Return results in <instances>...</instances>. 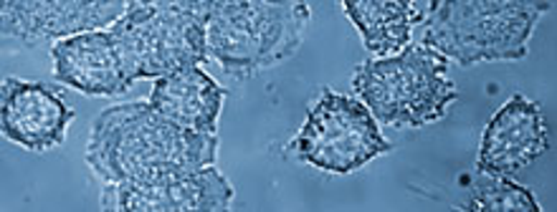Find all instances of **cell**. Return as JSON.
<instances>
[{
    "instance_id": "cell-1",
    "label": "cell",
    "mask_w": 557,
    "mask_h": 212,
    "mask_svg": "<svg viewBox=\"0 0 557 212\" xmlns=\"http://www.w3.org/2000/svg\"><path fill=\"white\" fill-rule=\"evenodd\" d=\"M219 137L185 129L150 101L104 109L91 124L87 162L104 183H152L215 164Z\"/></svg>"
},
{
    "instance_id": "cell-10",
    "label": "cell",
    "mask_w": 557,
    "mask_h": 212,
    "mask_svg": "<svg viewBox=\"0 0 557 212\" xmlns=\"http://www.w3.org/2000/svg\"><path fill=\"white\" fill-rule=\"evenodd\" d=\"M545 152L547 127L543 109L517 93L486 124L476 167L490 177H509Z\"/></svg>"
},
{
    "instance_id": "cell-2",
    "label": "cell",
    "mask_w": 557,
    "mask_h": 212,
    "mask_svg": "<svg viewBox=\"0 0 557 212\" xmlns=\"http://www.w3.org/2000/svg\"><path fill=\"white\" fill-rule=\"evenodd\" d=\"M550 5L543 0H433L423 46L461 66L520 61L528 57L540 15Z\"/></svg>"
},
{
    "instance_id": "cell-9",
    "label": "cell",
    "mask_w": 557,
    "mask_h": 212,
    "mask_svg": "<svg viewBox=\"0 0 557 212\" xmlns=\"http://www.w3.org/2000/svg\"><path fill=\"white\" fill-rule=\"evenodd\" d=\"M74 109L46 84L5 78L0 99V127L5 139L30 152L64 145L66 129L74 120Z\"/></svg>"
},
{
    "instance_id": "cell-14",
    "label": "cell",
    "mask_w": 557,
    "mask_h": 212,
    "mask_svg": "<svg viewBox=\"0 0 557 212\" xmlns=\"http://www.w3.org/2000/svg\"><path fill=\"white\" fill-rule=\"evenodd\" d=\"M494 183L490 190H482L474 200L469 202L467 210H476V212H537V202L532 198L530 190L524 187L507 183L505 177H494Z\"/></svg>"
},
{
    "instance_id": "cell-5",
    "label": "cell",
    "mask_w": 557,
    "mask_h": 212,
    "mask_svg": "<svg viewBox=\"0 0 557 212\" xmlns=\"http://www.w3.org/2000/svg\"><path fill=\"white\" fill-rule=\"evenodd\" d=\"M352 89L383 127H423L444 120L459 89L448 82V59L429 46H406L398 57L358 66Z\"/></svg>"
},
{
    "instance_id": "cell-7",
    "label": "cell",
    "mask_w": 557,
    "mask_h": 212,
    "mask_svg": "<svg viewBox=\"0 0 557 212\" xmlns=\"http://www.w3.org/2000/svg\"><path fill=\"white\" fill-rule=\"evenodd\" d=\"M125 0H5L0 26L8 49L114 26L127 13Z\"/></svg>"
},
{
    "instance_id": "cell-11",
    "label": "cell",
    "mask_w": 557,
    "mask_h": 212,
    "mask_svg": "<svg viewBox=\"0 0 557 212\" xmlns=\"http://www.w3.org/2000/svg\"><path fill=\"white\" fill-rule=\"evenodd\" d=\"M53 76L59 84L87 93V97H117L129 91V84L110 30H91L64 38L51 49Z\"/></svg>"
},
{
    "instance_id": "cell-4",
    "label": "cell",
    "mask_w": 557,
    "mask_h": 212,
    "mask_svg": "<svg viewBox=\"0 0 557 212\" xmlns=\"http://www.w3.org/2000/svg\"><path fill=\"white\" fill-rule=\"evenodd\" d=\"M307 3L213 0L208 13V53L231 76L246 78L289 59L305 41Z\"/></svg>"
},
{
    "instance_id": "cell-3",
    "label": "cell",
    "mask_w": 557,
    "mask_h": 212,
    "mask_svg": "<svg viewBox=\"0 0 557 212\" xmlns=\"http://www.w3.org/2000/svg\"><path fill=\"white\" fill-rule=\"evenodd\" d=\"M208 13L211 0H129L127 13L110 28L127 82H158L206 64Z\"/></svg>"
},
{
    "instance_id": "cell-12",
    "label": "cell",
    "mask_w": 557,
    "mask_h": 212,
    "mask_svg": "<svg viewBox=\"0 0 557 212\" xmlns=\"http://www.w3.org/2000/svg\"><path fill=\"white\" fill-rule=\"evenodd\" d=\"M226 89H221L206 71L183 68L154 82L150 104L170 122L185 129L215 135Z\"/></svg>"
},
{
    "instance_id": "cell-13",
    "label": "cell",
    "mask_w": 557,
    "mask_h": 212,
    "mask_svg": "<svg viewBox=\"0 0 557 212\" xmlns=\"http://www.w3.org/2000/svg\"><path fill=\"white\" fill-rule=\"evenodd\" d=\"M345 13L362 34V43L373 53L404 51L411 30L429 15L425 3L416 0H345Z\"/></svg>"
},
{
    "instance_id": "cell-6",
    "label": "cell",
    "mask_w": 557,
    "mask_h": 212,
    "mask_svg": "<svg viewBox=\"0 0 557 212\" xmlns=\"http://www.w3.org/2000/svg\"><path fill=\"white\" fill-rule=\"evenodd\" d=\"M292 147L297 160L332 175H350L375 157L391 152L370 109L332 89H324L320 101L309 109L305 127Z\"/></svg>"
},
{
    "instance_id": "cell-8",
    "label": "cell",
    "mask_w": 557,
    "mask_h": 212,
    "mask_svg": "<svg viewBox=\"0 0 557 212\" xmlns=\"http://www.w3.org/2000/svg\"><path fill=\"white\" fill-rule=\"evenodd\" d=\"M231 200L234 187L211 164L152 183H107L99 205L117 212H219L228 210Z\"/></svg>"
}]
</instances>
